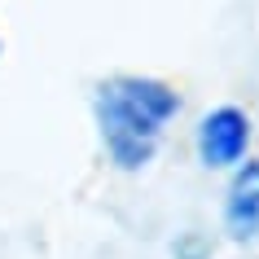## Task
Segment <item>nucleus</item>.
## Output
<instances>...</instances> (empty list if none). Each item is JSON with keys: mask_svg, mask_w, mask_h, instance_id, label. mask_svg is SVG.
<instances>
[{"mask_svg": "<svg viewBox=\"0 0 259 259\" xmlns=\"http://www.w3.org/2000/svg\"><path fill=\"white\" fill-rule=\"evenodd\" d=\"M180 110V97L158 79L141 75H119L97 88V123L110 158L123 171H137L154 158L163 123Z\"/></svg>", "mask_w": 259, "mask_h": 259, "instance_id": "f257e3e1", "label": "nucleus"}, {"mask_svg": "<svg viewBox=\"0 0 259 259\" xmlns=\"http://www.w3.org/2000/svg\"><path fill=\"white\" fill-rule=\"evenodd\" d=\"M246 141H250V119L237 106H220L198 123V158L206 167H233L242 163Z\"/></svg>", "mask_w": 259, "mask_h": 259, "instance_id": "f03ea898", "label": "nucleus"}, {"mask_svg": "<svg viewBox=\"0 0 259 259\" xmlns=\"http://www.w3.org/2000/svg\"><path fill=\"white\" fill-rule=\"evenodd\" d=\"M224 224L233 237H255L259 233V163H246L229 185Z\"/></svg>", "mask_w": 259, "mask_h": 259, "instance_id": "7ed1b4c3", "label": "nucleus"}]
</instances>
